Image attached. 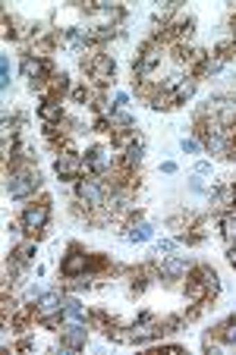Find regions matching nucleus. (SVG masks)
I'll use <instances>...</instances> for the list:
<instances>
[{
  "label": "nucleus",
  "mask_w": 236,
  "mask_h": 355,
  "mask_svg": "<svg viewBox=\"0 0 236 355\" xmlns=\"http://www.w3.org/2000/svg\"><path fill=\"white\" fill-rule=\"evenodd\" d=\"M151 110H161V114H167V110H176L180 104H176V94H174V88H161V92L151 98V104H149Z\"/></svg>",
  "instance_id": "19"
},
{
  "label": "nucleus",
  "mask_w": 236,
  "mask_h": 355,
  "mask_svg": "<svg viewBox=\"0 0 236 355\" xmlns=\"http://www.w3.org/2000/svg\"><path fill=\"white\" fill-rule=\"evenodd\" d=\"M183 299L192 305V302H214V295H211V289L205 286L202 280H196V277H186V283L180 286Z\"/></svg>",
  "instance_id": "12"
},
{
  "label": "nucleus",
  "mask_w": 236,
  "mask_h": 355,
  "mask_svg": "<svg viewBox=\"0 0 236 355\" xmlns=\"http://www.w3.org/2000/svg\"><path fill=\"white\" fill-rule=\"evenodd\" d=\"M88 324L85 321H69L60 330V352H82L88 343Z\"/></svg>",
  "instance_id": "9"
},
{
  "label": "nucleus",
  "mask_w": 236,
  "mask_h": 355,
  "mask_svg": "<svg viewBox=\"0 0 236 355\" xmlns=\"http://www.w3.org/2000/svg\"><path fill=\"white\" fill-rule=\"evenodd\" d=\"M123 239L133 242V245H139V242H149L151 239V227L145 220L129 223V227H123Z\"/></svg>",
  "instance_id": "18"
},
{
  "label": "nucleus",
  "mask_w": 236,
  "mask_h": 355,
  "mask_svg": "<svg viewBox=\"0 0 236 355\" xmlns=\"http://www.w3.org/2000/svg\"><path fill=\"white\" fill-rule=\"evenodd\" d=\"M54 176L60 182H79L85 176V157L79 151H63L54 161Z\"/></svg>",
  "instance_id": "5"
},
{
  "label": "nucleus",
  "mask_w": 236,
  "mask_h": 355,
  "mask_svg": "<svg viewBox=\"0 0 236 355\" xmlns=\"http://www.w3.org/2000/svg\"><path fill=\"white\" fill-rule=\"evenodd\" d=\"M161 170H164V173H176V164H174V161H164Z\"/></svg>",
  "instance_id": "27"
},
{
  "label": "nucleus",
  "mask_w": 236,
  "mask_h": 355,
  "mask_svg": "<svg viewBox=\"0 0 236 355\" xmlns=\"http://www.w3.org/2000/svg\"><path fill=\"white\" fill-rule=\"evenodd\" d=\"M67 104L63 101H41L38 104V120L44 123V126H57V123L67 120Z\"/></svg>",
  "instance_id": "11"
},
{
  "label": "nucleus",
  "mask_w": 236,
  "mask_h": 355,
  "mask_svg": "<svg viewBox=\"0 0 236 355\" xmlns=\"http://www.w3.org/2000/svg\"><path fill=\"white\" fill-rule=\"evenodd\" d=\"M211 336H217V340L224 343V346H236V315H230V318H224V321H217L214 327L208 330Z\"/></svg>",
  "instance_id": "15"
},
{
  "label": "nucleus",
  "mask_w": 236,
  "mask_h": 355,
  "mask_svg": "<svg viewBox=\"0 0 236 355\" xmlns=\"http://www.w3.org/2000/svg\"><path fill=\"white\" fill-rule=\"evenodd\" d=\"M208 170H211V164H208V161H199V164H196V173H199V176H205Z\"/></svg>",
  "instance_id": "26"
},
{
  "label": "nucleus",
  "mask_w": 236,
  "mask_h": 355,
  "mask_svg": "<svg viewBox=\"0 0 236 355\" xmlns=\"http://www.w3.org/2000/svg\"><path fill=\"white\" fill-rule=\"evenodd\" d=\"M158 255H161V258H167V255H174V248H176V239H161V242H158Z\"/></svg>",
  "instance_id": "23"
},
{
  "label": "nucleus",
  "mask_w": 236,
  "mask_h": 355,
  "mask_svg": "<svg viewBox=\"0 0 236 355\" xmlns=\"http://www.w3.org/2000/svg\"><path fill=\"white\" fill-rule=\"evenodd\" d=\"M35 255H38V239H32V236H22V239L16 242L13 248H10V258L28 264V268L35 264Z\"/></svg>",
  "instance_id": "13"
},
{
  "label": "nucleus",
  "mask_w": 236,
  "mask_h": 355,
  "mask_svg": "<svg viewBox=\"0 0 236 355\" xmlns=\"http://www.w3.org/2000/svg\"><path fill=\"white\" fill-rule=\"evenodd\" d=\"M227 261H230V268L236 270V245H227Z\"/></svg>",
  "instance_id": "25"
},
{
  "label": "nucleus",
  "mask_w": 236,
  "mask_h": 355,
  "mask_svg": "<svg viewBox=\"0 0 236 355\" xmlns=\"http://www.w3.org/2000/svg\"><path fill=\"white\" fill-rule=\"evenodd\" d=\"M73 198L92 211H101L104 201H108V186L98 176H82L79 182H73Z\"/></svg>",
  "instance_id": "4"
},
{
  "label": "nucleus",
  "mask_w": 236,
  "mask_h": 355,
  "mask_svg": "<svg viewBox=\"0 0 236 355\" xmlns=\"http://www.w3.org/2000/svg\"><path fill=\"white\" fill-rule=\"evenodd\" d=\"M189 270H192V261H186V258H180V255L161 258V283L164 286H183Z\"/></svg>",
  "instance_id": "8"
},
{
  "label": "nucleus",
  "mask_w": 236,
  "mask_h": 355,
  "mask_svg": "<svg viewBox=\"0 0 236 355\" xmlns=\"http://www.w3.org/2000/svg\"><path fill=\"white\" fill-rule=\"evenodd\" d=\"M79 69L94 88H110L117 76V60L104 51V47H92L79 57Z\"/></svg>",
  "instance_id": "2"
},
{
  "label": "nucleus",
  "mask_w": 236,
  "mask_h": 355,
  "mask_svg": "<svg viewBox=\"0 0 236 355\" xmlns=\"http://www.w3.org/2000/svg\"><path fill=\"white\" fill-rule=\"evenodd\" d=\"M189 277H196V280H202L205 286L211 289V295H217L221 293V277H217V270L211 268V264H192V270H189Z\"/></svg>",
  "instance_id": "14"
},
{
  "label": "nucleus",
  "mask_w": 236,
  "mask_h": 355,
  "mask_svg": "<svg viewBox=\"0 0 236 355\" xmlns=\"http://www.w3.org/2000/svg\"><path fill=\"white\" fill-rule=\"evenodd\" d=\"M199 220V214H192V211H186V208H180V211H174V214L167 217V227L174 230V236L176 233H183V230H189L192 223Z\"/></svg>",
  "instance_id": "16"
},
{
  "label": "nucleus",
  "mask_w": 236,
  "mask_h": 355,
  "mask_svg": "<svg viewBox=\"0 0 236 355\" xmlns=\"http://www.w3.org/2000/svg\"><path fill=\"white\" fill-rule=\"evenodd\" d=\"M180 145H183V151H186V155H199V151H205L202 141H196V139H183Z\"/></svg>",
  "instance_id": "24"
},
{
  "label": "nucleus",
  "mask_w": 236,
  "mask_h": 355,
  "mask_svg": "<svg viewBox=\"0 0 236 355\" xmlns=\"http://www.w3.org/2000/svg\"><path fill=\"white\" fill-rule=\"evenodd\" d=\"M19 73H22V79H28V85H38V82H47L54 73H60V69L54 67V60H41V57H22V60H19Z\"/></svg>",
  "instance_id": "7"
},
{
  "label": "nucleus",
  "mask_w": 236,
  "mask_h": 355,
  "mask_svg": "<svg viewBox=\"0 0 236 355\" xmlns=\"http://www.w3.org/2000/svg\"><path fill=\"white\" fill-rule=\"evenodd\" d=\"M51 205H54V198L47 192H38L35 198L22 201L19 208V227H22V236H32V239H44L47 236V223H51Z\"/></svg>",
  "instance_id": "1"
},
{
  "label": "nucleus",
  "mask_w": 236,
  "mask_h": 355,
  "mask_svg": "<svg viewBox=\"0 0 236 355\" xmlns=\"http://www.w3.org/2000/svg\"><path fill=\"white\" fill-rule=\"evenodd\" d=\"M217 227H221L224 245H236V211H227V214L217 217Z\"/></svg>",
  "instance_id": "17"
},
{
  "label": "nucleus",
  "mask_w": 236,
  "mask_h": 355,
  "mask_svg": "<svg viewBox=\"0 0 236 355\" xmlns=\"http://www.w3.org/2000/svg\"><path fill=\"white\" fill-rule=\"evenodd\" d=\"M63 311V289H44V293L38 295V302H35V315L41 318H51V315H60Z\"/></svg>",
  "instance_id": "10"
},
{
  "label": "nucleus",
  "mask_w": 236,
  "mask_h": 355,
  "mask_svg": "<svg viewBox=\"0 0 236 355\" xmlns=\"http://www.w3.org/2000/svg\"><path fill=\"white\" fill-rule=\"evenodd\" d=\"M196 88H199V79H189V76H186V79H183L180 85L174 88V94H176V104H186V101L192 98V94H196Z\"/></svg>",
  "instance_id": "21"
},
{
  "label": "nucleus",
  "mask_w": 236,
  "mask_h": 355,
  "mask_svg": "<svg viewBox=\"0 0 236 355\" xmlns=\"http://www.w3.org/2000/svg\"><path fill=\"white\" fill-rule=\"evenodd\" d=\"M26 274H28V264H22V261H16V258L7 255V264H3V277H7V280H13V283H22V280H26Z\"/></svg>",
  "instance_id": "20"
},
{
  "label": "nucleus",
  "mask_w": 236,
  "mask_h": 355,
  "mask_svg": "<svg viewBox=\"0 0 236 355\" xmlns=\"http://www.w3.org/2000/svg\"><path fill=\"white\" fill-rule=\"evenodd\" d=\"M41 186H44V180H41V173H38L35 164H22V167L3 173V189H7V195L16 198V201L35 198V195L41 192Z\"/></svg>",
  "instance_id": "3"
},
{
  "label": "nucleus",
  "mask_w": 236,
  "mask_h": 355,
  "mask_svg": "<svg viewBox=\"0 0 236 355\" xmlns=\"http://www.w3.org/2000/svg\"><path fill=\"white\" fill-rule=\"evenodd\" d=\"M88 255H92V252H85V245H79V242H69V245H67V255L60 258V270H57V274H60V277L88 274Z\"/></svg>",
  "instance_id": "6"
},
{
  "label": "nucleus",
  "mask_w": 236,
  "mask_h": 355,
  "mask_svg": "<svg viewBox=\"0 0 236 355\" xmlns=\"http://www.w3.org/2000/svg\"><path fill=\"white\" fill-rule=\"evenodd\" d=\"M0 88H3V92L10 88V60L7 57H0Z\"/></svg>",
  "instance_id": "22"
}]
</instances>
